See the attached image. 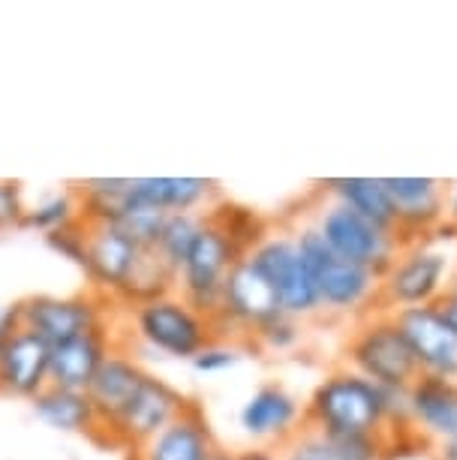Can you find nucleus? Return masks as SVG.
I'll return each instance as SVG.
<instances>
[{
  "instance_id": "nucleus-1",
  "label": "nucleus",
  "mask_w": 457,
  "mask_h": 460,
  "mask_svg": "<svg viewBox=\"0 0 457 460\" xmlns=\"http://www.w3.org/2000/svg\"><path fill=\"white\" fill-rule=\"evenodd\" d=\"M304 428L338 437V433H382L385 424V388L376 385L347 364L331 370L304 403Z\"/></svg>"
},
{
  "instance_id": "nucleus-2",
  "label": "nucleus",
  "mask_w": 457,
  "mask_h": 460,
  "mask_svg": "<svg viewBox=\"0 0 457 460\" xmlns=\"http://www.w3.org/2000/svg\"><path fill=\"white\" fill-rule=\"evenodd\" d=\"M295 244L301 259L313 277L319 307L331 316H370L379 310V280L365 265H356L349 259L338 256L325 244V238L316 232V226H301L295 229Z\"/></svg>"
},
{
  "instance_id": "nucleus-3",
  "label": "nucleus",
  "mask_w": 457,
  "mask_h": 460,
  "mask_svg": "<svg viewBox=\"0 0 457 460\" xmlns=\"http://www.w3.org/2000/svg\"><path fill=\"white\" fill-rule=\"evenodd\" d=\"M244 256L247 250L238 244V238L232 235V229L223 220L220 208L214 205L211 211H205L199 235L189 247L184 265L178 268L175 292L211 319L217 314L223 283Z\"/></svg>"
},
{
  "instance_id": "nucleus-4",
  "label": "nucleus",
  "mask_w": 457,
  "mask_h": 460,
  "mask_svg": "<svg viewBox=\"0 0 457 460\" xmlns=\"http://www.w3.org/2000/svg\"><path fill=\"white\" fill-rule=\"evenodd\" d=\"M452 256L434 241L421 238L400 247L398 259L379 280V310L403 314L412 307H430L445 298L452 286Z\"/></svg>"
},
{
  "instance_id": "nucleus-5",
  "label": "nucleus",
  "mask_w": 457,
  "mask_h": 460,
  "mask_svg": "<svg viewBox=\"0 0 457 460\" xmlns=\"http://www.w3.org/2000/svg\"><path fill=\"white\" fill-rule=\"evenodd\" d=\"M129 325L145 346H151L154 352L166 355V358L193 361L196 352L217 341V328L211 319L199 314L187 298H180L178 292L129 307Z\"/></svg>"
},
{
  "instance_id": "nucleus-6",
  "label": "nucleus",
  "mask_w": 457,
  "mask_h": 460,
  "mask_svg": "<svg viewBox=\"0 0 457 460\" xmlns=\"http://www.w3.org/2000/svg\"><path fill=\"white\" fill-rule=\"evenodd\" d=\"M347 367L382 388H409L418 379V367L400 334L398 319L385 310L365 316L349 334Z\"/></svg>"
},
{
  "instance_id": "nucleus-7",
  "label": "nucleus",
  "mask_w": 457,
  "mask_h": 460,
  "mask_svg": "<svg viewBox=\"0 0 457 460\" xmlns=\"http://www.w3.org/2000/svg\"><path fill=\"white\" fill-rule=\"evenodd\" d=\"M313 226L334 253L349 259V262H356V265L370 268V271L379 277L391 268V262L398 259L403 247V238L398 232L379 229L376 223L365 220L361 214H356L347 205L334 202V199H329V202L319 208Z\"/></svg>"
},
{
  "instance_id": "nucleus-8",
  "label": "nucleus",
  "mask_w": 457,
  "mask_h": 460,
  "mask_svg": "<svg viewBox=\"0 0 457 460\" xmlns=\"http://www.w3.org/2000/svg\"><path fill=\"white\" fill-rule=\"evenodd\" d=\"M111 307L115 304L93 295L91 289L84 295H64V298L60 295H31L15 304V319L22 328H28L55 349L73 337L106 328Z\"/></svg>"
},
{
  "instance_id": "nucleus-9",
  "label": "nucleus",
  "mask_w": 457,
  "mask_h": 460,
  "mask_svg": "<svg viewBox=\"0 0 457 460\" xmlns=\"http://www.w3.org/2000/svg\"><path fill=\"white\" fill-rule=\"evenodd\" d=\"M247 259L277 292L283 314L295 316L301 323L322 314L310 268L298 253L295 232H265V238L250 250Z\"/></svg>"
},
{
  "instance_id": "nucleus-10",
  "label": "nucleus",
  "mask_w": 457,
  "mask_h": 460,
  "mask_svg": "<svg viewBox=\"0 0 457 460\" xmlns=\"http://www.w3.org/2000/svg\"><path fill=\"white\" fill-rule=\"evenodd\" d=\"M280 314L283 307L277 301V292L271 289V283L244 256L229 271L226 283H223L217 314L211 316V323L217 328V337L247 346L259 328Z\"/></svg>"
},
{
  "instance_id": "nucleus-11",
  "label": "nucleus",
  "mask_w": 457,
  "mask_h": 460,
  "mask_svg": "<svg viewBox=\"0 0 457 460\" xmlns=\"http://www.w3.org/2000/svg\"><path fill=\"white\" fill-rule=\"evenodd\" d=\"M189 403L175 385H169L166 379L148 376L142 379V385L136 388V394L129 397L127 406L102 428L100 442L115 448H139L148 439L157 437L160 430H166L178 415H184L189 410Z\"/></svg>"
},
{
  "instance_id": "nucleus-12",
  "label": "nucleus",
  "mask_w": 457,
  "mask_h": 460,
  "mask_svg": "<svg viewBox=\"0 0 457 460\" xmlns=\"http://www.w3.org/2000/svg\"><path fill=\"white\" fill-rule=\"evenodd\" d=\"M88 238H84V262L82 271L88 277L91 292L111 304L120 301L129 277L139 268L145 247L127 238L118 226L111 223H84Z\"/></svg>"
},
{
  "instance_id": "nucleus-13",
  "label": "nucleus",
  "mask_w": 457,
  "mask_h": 460,
  "mask_svg": "<svg viewBox=\"0 0 457 460\" xmlns=\"http://www.w3.org/2000/svg\"><path fill=\"white\" fill-rule=\"evenodd\" d=\"M394 319L412 352L418 376L457 382V332L445 323L436 304L403 310L394 314Z\"/></svg>"
},
{
  "instance_id": "nucleus-14",
  "label": "nucleus",
  "mask_w": 457,
  "mask_h": 460,
  "mask_svg": "<svg viewBox=\"0 0 457 460\" xmlns=\"http://www.w3.org/2000/svg\"><path fill=\"white\" fill-rule=\"evenodd\" d=\"M238 424L256 442H289L304 428V406L283 382H265L241 403Z\"/></svg>"
},
{
  "instance_id": "nucleus-15",
  "label": "nucleus",
  "mask_w": 457,
  "mask_h": 460,
  "mask_svg": "<svg viewBox=\"0 0 457 460\" xmlns=\"http://www.w3.org/2000/svg\"><path fill=\"white\" fill-rule=\"evenodd\" d=\"M403 244L430 238L445 223V184L436 178H385Z\"/></svg>"
},
{
  "instance_id": "nucleus-16",
  "label": "nucleus",
  "mask_w": 457,
  "mask_h": 460,
  "mask_svg": "<svg viewBox=\"0 0 457 460\" xmlns=\"http://www.w3.org/2000/svg\"><path fill=\"white\" fill-rule=\"evenodd\" d=\"M51 385V346L28 328H15L0 349V394L33 401Z\"/></svg>"
},
{
  "instance_id": "nucleus-17",
  "label": "nucleus",
  "mask_w": 457,
  "mask_h": 460,
  "mask_svg": "<svg viewBox=\"0 0 457 460\" xmlns=\"http://www.w3.org/2000/svg\"><path fill=\"white\" fill-rule=\"evenodd\" d=\"M214 451H217V439H214L211 424L193 403L166 430L129 451V460H208Z\"/></svg>"
},
{
  "instance_id": "nucleus-18",
  "label": "nucleus",
  "mask_w": 457,
  "mask_h": 460,
  "mask_svg": "<svg viewBox=\"0 0 457 460\" xmlns=\"http://www.w3.org/2000/svg\"><path fill=\"white\" fill-rule=\"evenodd\" d=\"M148 376V370L142 367L139 358L127 349L124 343H118L115 349L106 355V361L100 364V370L93 373L88 385V401L97 410L102 428L124 410L129 397L136 394V388L142 385V379Z\"/></svg>"
},
{
  "instance_id": "nucleus-19",
  "label": "nucleus",
  "mask_w": 457,
  "mask_h": 460,
  "mask_svg": "<svg viewBox=\"0 0 457 460\" xmlns=\"http://www.w3.org/2000/svg\"><path fill=\"white\" fill-rule=\"evenodd\" d=\"M115 346L118 341L111 334V325L55 346L51 349V385L70 388V392H88L93 373L100 370V364L106 361V355Z\"/></svg>"
},
{
  "instance_id": "nucleus-20",
  "label": "nucleus",
  "mask_w": 457,
  "mask_h": 460,
  "mask_svg": "<svg viewBox=\"0 0 457 460\" xmlns=\"http://www.w3.org/2000/svg\"><path fill=\"white\" fill-rule=\"evenodd\" d=\"M129 199L157 208L163 214H205L217 199V181L211 178H133Z\"/></svg>"
},
{
  "instance_id": "nucleus-21",
  "label": "nucleus",
  "mask_w": 457,
  "mask_h": 460,
  "mask_svg": "<svg viewBox=\"0 0 457 460\" xmlns=\"http://www.w3.org/2000/svg\"><path fill=\"white\" fill-rule=\"evenodd\" d=\"M409 428L443 442L457 430V382L418 376L409 385Z\"/></svg>"
},
{
  "instance_id": "nucleus-22",
  "label": "nucleus",
  "mask_w": 457,
  "mask_h": 460,
  "mask_svg": "<svg viewBox=\"0 0 457 460\" xmlns=\"http://www.w3.org/2000/svg\"><path fill=\"white\" fill-rule=\"evenodd\" d=\"M31 406H33V415L51 430L84 433V437H93V439L102 437V421L84 392H70V388L48 385L46 392H40L33 397Z\"/></svg>"
},
{
  "instance_id": "nucleus-23",
  "label": "nucleus",
  "mask_w": 457,
  "mask_h": 460,
  "mask_svg": "<svg viewBox=\"0 0 457 460\" xmlns=\"http://www.w3.org/2000/svg\"><path fill=\"white\" fill-rule=\"evenodd\" d=\"M322 190L329 199L352 208L365 220L376 223L379 229L398 232V214H394L391 196L385 190V178H329Z\"/></svg>"
},
{
  "instance_id": "nucleus-24",
  "label": "nucleus",
  "mask_w": 457,
  "mask_h": 460,
  "mask_svg": "<svg viewBox=\"0 0 457 460\" xmlns=\"http://www.w3.org/2000/svg\"><path fill=\"white\" fill-rule=\"evenodd\" d=\"M82 199H79V190L75 187H66V190H57V193H48L42 196L37 205H28L24 211V223L22 229H37L40 235H55L60 229H70V226L82 223Z\"/></svg>"
},
{
  "instance_id": "nucleus-25",
  "label": "nucleus",
  "mask_w": 457,
  "mask_h": 460,
  "mask_svg": "<svg viewBox=\"0 0 457 460\" xmlns=\"http://www.w3.org/2000/svg\"><path fill=\"white\" fill-rule=\"evenodd\" d=\"M202 220H205V214H169L166 223H163V232L154 250H157V256L175 271V277H178V268L184 265L196 235H199Z\"/></svg>"
},
{
  "instance_id": "nucleus-26",
  "label": "nucleus",
  "mask_w": 457,
  "mask_h": 460,
  "mask_svg": "<svg viewBox=\"0 0 457 460\" xmlns=\"http://www.w3.org/2000/svg\"><path fill=\"white\" fill-rule=\"evenodd\" d=\"M129 187H133V184H129ZM166 217L169 214H163V211H157V208L142 205V202H136V199L127 196L124 211L118 214V220L111 223V226H118V229L124 232L127 238H133L139 247L154 250V247H157V238H160V232H163V223H166Z\"/></svg>"
},
{
  "instance_id": "nucleus-27",
  "label": "nucleus",
  "mask_w": 457,
  "mask_h": 460,
  "mask_svg": "<svg viewBox=\"0 0 457 460\" xmlns=\"http://www.w3.org/2000/svg\"><path fill=\"white\" fill-rule=\"evenodd\" d=\"M334 460H385L394 442L382 433H338L325 437Z\"/></svg>"
},
{
  "instance_id": "nucleus-28",
  "label": "nucleus",
  "mask_w": 457,
  "mask_h": 460,
  "mask_svg": "<svg viewBox=\"0 0 457 460\" xmlns=\"http://www.w3.org/2000/svg\"><path fill=\"white\" fill-rule=\"evenodd\" d=\"M301 341H304V323L289 314H280L259 328L247 346H256L262 352H292Z\"/></svg>"
},
{
  "instance_id": "nucleus-29",
  "label": "nucleus",
  "mask_w": 457,
  "mask_h": 460,
  "mask_svg": "<svg viewBox=\"0 0 457 460\" xmlns=\"http://www.w3.org/2000/svg\"><path fill=\"white\" fill-rule=\"evenodd\" d=\"M241 358H244V343L217 337V341H211L202 352H196L189 364H193L196 373H223L229 367H235Z\"/></svg>"
},
{
  "instance_id": "nucleus-30",
  "label": "nucleus",
  "mask_w": 457,
  "mask_h": 460,
  "mask_svg": "<svg viewBox=\"0 0 457 460\" xmlns=\"http://www.w3.org/2000/svg\"><path fill=\"white\" fill-rule=\"evenodd\" d=\"M277 451H280V460H334L325 437L310 428H301L295 437L289 442H283Z\"/></svg>"
},
{
  "instance_id": "nucleus-31",
  "label": "nucleus",
  "mask_w": 457,
  "mask_h": 460,
  "mask_svg": "<svg viewBox=\"0 0 457 460\" xmlns=\"http://www.w3.org/2000/svg\"><path fill=\"white\" fill-rule=\"evenodd\" d=\"M24 211H28V205H24L22 184L0 178V235L10 229H19L24 223Z\"/></svg>"
},
{
  "instance_id": "nucleus-32",
  "label": "nucleus",
  "mask_w": 457,
  "mask_h": 460,
  "mask_svg": "<svg viewBox=\"0 0 457 460\" xmlns=\"http://www.w3.org/2000/svg\"><path fill=\"white\" fill-rule=\"evenodd\" d=\"M84 238H88V226L82 223H75L70 226V229H60L55 232V235H48V247L55 250V253H60L64 259H70V262H75L82 268L84 262Z\"/></svg>"
},
{
  "instance_id": "nucleus-33",
  "label": "nucleus",
  "mask_w": 457,
  "mask_h": 460,
  "mask_svg": "<svg viewBox=\"0 0 457 460\" xmlns=\"http://www.w3.org/2000/svg\"><path fill=\"white\" fill-rule=\"evenodd\" d=\"M19 328V319H15V304L13 307H0V349H4V343L10 341V334Z\"/></svg>"
},
{
  "instance_id": "nucleus-34",
  "label": "nucleus",
  "mask_w": 457,
  "mask_h": 460,
  "mask_svg": "<svg viewBox=\"0 0 457 460\" xmlns=\"http://www.w3.org/2000/svg\"><path fill=\"white\" fill-rule=\"evenodd\" d=\"M235 460H280V451L268 446H253V448L235 451Z\"/></svg>"
},
{
  "instance_id": "nucleus-35",
  "label": "nucleus",
  "mask_w": 457,
  "mask_h": 460,
  "mask_svg": "<svg viewBox=\"0 0 457 460\" xmlns=\"http://www.w3.org/2000/svg\"><path fill=\"white\" fill-rule=\"evenodd\" d=\"M436 307H439V314L445 316V323L457 332V298H454V295H448V292H445V298L439 301Z\"/></svg>"
},
{
  "instance_id": "nucleus-36",
  "label": "nucleus",
  "mask_w": 457,
  "mask_h": 460,
  "mask_svg": "<svg viewBox=\"0 0 457 460\" xmlns=\"http://www.w3.org/2000/svg\"><path fill=\"white\" fill-rule=\"evenodd\" d=\"M436 460H457V430L448 439L436 442Z\"/></svg>"
},
{
  "instance_id": "nucleus-37",
  "label": "nucleus",
  "mask_w": 457,
  "mask_h": 460,
  "mask_svg": "<svg viewBox=\"0 0 457 460\" xmlns=\"http://www.w3.org/2000/svg\"><path fill=\"white\" fill-rule=\"evenodd\" d=\"M445 220L457 229V184L445 187Z\"/></svg>"
},
{
  "instance_id": "nucleus-38",
  "label": "nucleus",
  "mask_w": 457,
  "mask_h": 460,
  "mask_svg": "<svg viewBox=\"0 0 457 460\" xmlns=\"http://www.w3.org/2000/svg\"><path fill=\"white\" fill-rule=\"evenodd\" d=\"M208 460H235V451H226L223 446H217V451H214Z\"/></svg>"
},
{
  "instance_id": "nucleus-39",
  "label": "nucleus",
  "mask_w": 457,
  "mask_h": 460,
  "mask_svg": "<svg viewBox=\"0 0 457 460\" xmlns=\"http://www.w3.org/2000/svg\"><path fill=\"white\" fill-rule=\"evenodd\" d=\"M448 295H454V298H457V274L452 277V286H448Z\"/></svg>"
},
{
  "instance_id": "nucleus-40",
  "label": "nucleus",
  "mask_w": 457,
  "mask_h": 460,
  "mask_svg": "<svg viewBox=\"0 0 457 460\" xmlns=\"http://www.w3.org/2000/svg\"><path fill=\"white\" fill-rule=\"evenodd\" d=\"M454 232H457V229H454Z\"/></svg>"
}]
</instances>
